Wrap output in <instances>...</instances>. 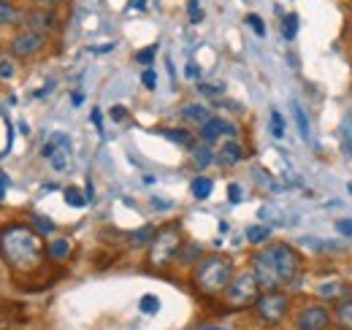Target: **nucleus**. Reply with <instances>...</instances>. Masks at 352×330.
<instances>
[{
  "label": "nucleus",
  "instance_id": "nucleus-1",
  "mask_svg": "<svg viewBox=\"0 0 352 330\" xmlns=\"http://www.w3.org/2000/svg\"><path fill=\"white\" fill-rule=\"evenodd\" d=\"M46 241L44 236L28 222H6L0 225V260L16 276H30L44 268Z\"/></svg>",
  "mask_w": 352,
  "mask_h": 330
},
{
  "label": "nucleus",
  "instance_id": "nucleus-2",
  "mask_svg": "<svg viewBox=\"0 0 352 330\" xmlns=\"http://www.w3.org/2000/svg\"><path fill=\"white\" fill-rule=\"evenodd\" d=\"M252 271H255V276H258L263 289L287 287L301 274V254H298V249H293L285 241L265 244L252 257Z\"/></svg>",
  "mask_w": 352,
  "mask_h": 330
},
{
  "label": "nucleus",
  "instance_id": "nucleus-3",
  "mask_svg": "<svg viewBox=\"0 0 352 330\" xmlns=\"http://www.w3.org/2000/svg\"><path fill=\"white\" fill-rule=\"evenodd\" d=\"M236 268L233 260L225 254H204L192 268V287L201 295H222L230 285Z\"/></svg>",
  "mask_w": 352,
  "mask_h": 330
},
{
  "label": "nucleus",
  "instance_id": "nucleus-4",
  "mask_svg": "<svg viewBox=\"0 0 352 330\" xmlns=\"http://www.w3.org/2000/svg\"><path fill=\"white\" fill-rule=\"evenodd\" d=\"M182 244H184V239H182L179 222H171V225L155 230V239H152V244H149V257H146V263H149L152 268H168L176 257H179Z\"/></svg>",
  "mask_w": 352,
  "mask_h": 330
},
{
  "label": "nucleus",
  "instance_id": "nucleus-5",
  "mask_svg": "<svg viewBox=\"0 0 352 330\" xmlns=\"http://www.w3.org/2000/svg\"><path fill=\"white\" fill-rule=\"evenodd\" d=\"M263 292L261 287V282H258V276H255V271L252 268H247V271H239V274H233V279H230V285L225 287V300L230 303V306H250V303H255L258 300V295Z\"/></svg>",
  "mask_w": 352,
  "mask_h": 330
},
{
  "label": "nucleus",
  "instance_id": "nucleus-6",
  "mask_svg": "<svg viewBox=\"0 0 352 330\" xmlns=\"http://www.w3.org/2000/svg\"><path fill=\"white\" fill-rule=\"evenodd\" d=\"M252 306L265 325H279L290 311V295L282 289H263Z\"/></svg>",
  "mask_w": 352,
  "mask_h": 330
},
{
  "label": "nucleus",
  "instance_id": "nucleus-7",
  "mask_svg": "<svg viewBox=\"0 0 352 330\" xmlns=\"http://www.w3.org/2000/svg\"><path fill=\"white\" fill-rule=\"evenodd\" d=\"M49 43V36L46 33H38V30H30V28H19L11 41H8V54L14 60H36Z\"/></svg>",
  "mask_w": 352,
  "mask_h": 330
},
{
  "label": "nucleus",
  "instance_id": "nucleus-8",
  "mask_svg": "<svg viewBox=\"0 0 352 330\" xmlns=\"http://www.w3.org/2000/svg\"><path fill=\"white\" fill-rule=\"evenodd\" d=\"M19 28H30V30H38V33H46V36H49V30L57 28V14H54V8H46V6L22 8Z\"/></svg>",
  "mask_w": 352,
  "mask_h": 330
},
{
  "label": "nucleus",
  "instance_id": "nucleus-9",
  "mask_svg": "<svg viewBox=\"0 0 352 330\" xmlns=\"http://www.w3.org/2000/svg\"><path fill=\"white\" fill-rule=\"evenodd\" d=\"M333 322V314L322 306V303H309L298 311L296 317V325L298 330H328Z\"/></svg>",
  "mask_w": 352,
  "mask_h": 330
},
{
  "label": "nucleus",
  "instance_id": "nucleus-10",
  "mask_svg": "<svg viewBox=\"0 0 352 330\" xmlns=\"http://www.w3.org/2000/svg\"><path fill=\"white\" fill-rule=\"evenodd\" d=\"M236 133H239V130H236V124L228 122L225 117H214V114L198 127V138H201L204 144H209V146H212V144H217V141L225 138V135H228V138H236Z\"/></svg>",
  "mask_w": 352,
  "mask_h": 330
},
{
  "label": "nucleus",
  "instance_id": "nucleus-11",
  "mask_svg": "<svg viewBox=\"0 0 352 330\" xmlns=\"http://www.w3.org/2000/svg\"><path fill=\"white\" fill-rule=\"evenodd\" d=\"M247 157V152H244V146L236 141V138H230V141H225L220 149L214 152V163L222 165V168H233V165H239L241 160Z\"/></svg>",
  "mask_w": 352,
  "mask_h": 330
},
{
  "label": "nucleus",
  "instance_id": "nucleus-12",
  "mask_svg": "<svg viewBox=\"0 0 352 330\" xmlns=\"http://www.w3.org/2000/svg\"><path fill=\"white\" fill-rule=\"evenodd\" d=\"M179 117H182V122L201 127V124L212 117V109H209L206 103H184V106L179 109Z\"/></svg>",
  "mask_w": 352,
  "mask_h": 330
},
{
  "label": "nucleus",
  "instance_id": "nucleus-13",
  "mask_svg": "<svg viewBox=\"0 0 352 330\" xmlns=\"http://www.w3.org/2000/svg\"><path fill=\"white\" fill-rule=\"evenodd\" d=\"M19 19H22V6H16L14 0H0V30L19 28Z\"/></svg>",
  "mask_w": 352,
  "mask_h": 330
},
{
  "label": "nucleus",
  "instance_id": "nucleus-14",
  "mask_svg": "<svg viewBox=\"0 0 352 330\" xmlns=\"http://www.w3.org/2000/svg\"><path fill=\"white\" fill-rule=\"evenodd\" d=\"M190 192H192V198L206 201V198L214 192V179H209V176H195L192 184H190Z\"/></svg>",
  "mask_w": 352,
  "mask_h": 330
},
{
  "label": "nucleus",
  "instance_id": "nucleus-15",
  "mask_svg": "<svg viewBox=\"0 0 352 330\" xmlns=\"http://www.w3.org/2000/svg\"><path fill=\"white\" fill-rule=\"evenodd\" d=\"M46 252H49V260L63 263V260H68V254H71V241H68V239H52V241L46 244Z\"/></svg>",
  "mask_w": 352,
  "mask_h": 330
},
{
  "label": "nucleus",
  "instance_id": "nucleus-16",
  "mask_svg": "<svg viewBox=\"0 0 352 330\" xmlns=\"http://www.w3.org/2000/svg\"><path fill=\"white\" fill-rule=\"evenodd\" d=\"M190 155H192V163L198 165V168H206V165L214 163V149L209 144H204V141L190 146Z\"/></svg>",
  "mask_w": 352,
  "mask_h": 330
},
{
  "label": "nucleus",
  "instance_id": "nucleus-17",
  "mask_svg": "<svg viewBox=\"0 0 352 330\" xmlns=\"http://www.w3.org/2000/svg\"><path fill=\"white\" fill-rule=\"evenodd\" d=\"M163 135L168 138V141H174V144H182V146H195V138H192V133L190 130H182V127H166L163 130Z\"/></svg>",
  "mask_w": 352,
  "mask_h": 330
},
{
  "label": "nucleus",
  "instance_id": "nucleus-18",
  "mask_svg": "<svg viewBox=\"0 0 352 330\" xmlns=\"http://www.w3.org/2000/svg\"><path fill=\"white\" fill-rule=\"evenodd\" d=\"M333 317L339 320V325H342V328L352 330V298H347V300H339V303H336Z\"/></svg>",
  "mask_w": 352,
  "mask_h": 330
},
{
  "label": "nucleus",
  "instance_id": "nucleus-19",
  "mask_svg": "<svg viewBox=\"0 0 352 330\" xmlns=\"http://www.w3.org/2000/svg\"><path fill=\"white\" fill-rule=\"evenodd\" d=\"M271 239V228L268 225H252L247 228V241L250 244H265Z\"/></svg>",
  "mask_w": 352,
  "mask_h": 330
},
{
  "label": "nucleus",
  "instance_id": "nucleus-20",
  "mask_svg": "<svg viewBox=\"0 0 352 330\" xmlns=\"http://www.w3.org/2000/svg\"><path fill=\"white\" fill-rule=\"evenodd\" d=\"M16 76V60L11 54H0V82H11Z\"/></svg>",
  "mask_w": 352,
  "mask_h": 330
},
{
  "label": "nucleus",
  "instance_id": "nucleus-21",
  "mask_svg": "<svg viewBox=\"0 0 352 330\" xmlns=\"http://www.w3.org/2000/svg\"><path fill=\"white\" fill-rule=\"evenodd\" d=\"M63 192H65V204H68V206H74V208H85V206H87L89 198L85 195V192H82V190H79V187H65Z\"/></svg>",
  "mask_w": 352,
  "mask_h": 330
},
{
  "label": "nucleus",
  "instance_id": "nucleus-22",
  "mask_svg": "<svg viewBox=\"0 0 352 330\" xmlns=\"http://www.w3.org/2000/svg\"><path fill=\"white\" fill-rule=\"evenodd\" d=\"M152 239H155V228H141V230H135L131 236V247H146V244H152Z\"/></svg>",
  "mask_w": 352,
  "mask_h": 330
},
{
  "label": "nucleus",
  "instance_id": "nucleus-23",
  "mask_svg": "<svg viewBox=\"0 0 352 330\" xmlns=\"http://www.w3.org/2000/svg\"><path fill=\"white\" fill-rule=\"evenodd\" d=\"M30 222H33V228H36L41 236H52V233H54V222H52V219H46L44 214H33V217H30Z\"/></svg>",
  "mask_w": 352,
  "mask_h": 330
},
{
  "label": "nucleus",
  "instance_id": "nucleus-24",
  "mask_svg": "<svg viewBox=\"0 0 352 330\" xmlns=\"http://www.w3.org/2000/svg\"><path fill=\"white\" fill-rule=\"evenodd\" d=\"M282 33L287 41H293L298 36V14H287L285 16V25H282Z\"/></svg>",
  "mask_w": 352,
  "mask_h": 330
},
{
  "label": "nucleus",
  "instance_id": "nucleus-25",
  "mask_svg": "<svg viewBox=\"0 0 352 330\" xmlns=\"http://www.w3.org/2000/svg\"><path fill=\"white\" fill-rule=\"evenodd\" d=\"M293 114H296V124H298V130H301V138H307L309 141V120H307V111L296 103L293 106Z\"/></svg>",
  "mask_w": 352,
  "mask_h": 330
},
{
  "label": "nucleus",
  "instance_id": "nucleus-26",
  "mask_svg": "<svg viewBox=\"0 0 352 330\" xmlns=\"http://www.w3.org/2000/svg\"><path fill=\"white\" fill-rule=\"evenodd\" d=\"M138 309H141L144 314H157V311H160V300H157L155 295H144L141 303H138Z\"/></svg>",
  "mask_w": 352,
  "mask_h": 330
},
{
  "label": "nucleus",
  "instance_id": "nucleus-27",
  "mask_svg": "<svg viewBox=\"0 0 352 330\" xmlns=\"http://www.w3.org/2000/svg\"><path fill=\"white\" fill-rule=\"evenodd\" d=\"M198 92L204 95V98H222L225 95V87L222 84H198Z\"/></svg>",
  "mask_w": 352,
  "mask_h": 330
},
{
  "label": "nucleus",
  "instance_id": "nucleus-28",
  "mask_svg": "<svg viewBox=\"0 0 352 330\" xmlns=\"http://www.w3.org/2000/svg\"><path fill=\"white\" fill-rule=\"evenodd\" d=\"M271 135L274 138H282L285 135V120H282V114L276 109L271 111Z\"/></svg>",
  "mask_w": 352,
  "mask_h": 330
},
{
  "label": "nucleus",
  "instance_id": "nucleus-29",
  "mask_svg": "<svg viewBox=\"0 0 352 330\" xmlns=\"http://www.w3.org/2000/svg\"><path fill=\"white\" fill-rule=\"evenodd\" d=\"M187 16H190V22H192V25L204 22V8H201V3H198V0H190V3H187Z\"/></svg>",
  "mask_w": 352,
  "mask_h": 330
},
{
  "label": "nucleus",
  "instance_id": "nucleus-30",
  "mask_svg": "<svg viewBox=\"0 0 352 330\" xmlns=\"http://www.w3.org/2000/svg\"><path fill=\"white\" fill-rule=\"evenodd\" d=\"M342 292H347V287H344L342 282H333V285L320 287V295H322V298H336V295H342Z\"/></svg>",
  "mask_w": 352,
  "mask_h": 330
},
{
  "label": "nucleus",
  "instance_id": "nucleus-31",
  "mask_svg": "<svg viewBox=\"0 0 352 330\" xmlns=\"http://www.w3.org/2000/svg\"><path fill=\"white\" fill-rule=\"evenodd\" d=\"M155 52H157V46H149V49H141V52L135 54V60H138L141 65H152V60H155Z\"/></svg>",
  "mask_w": 352,
  "mask_h": 330
},
{
  "label": "nucleus",
  "instance_id": "nucleus-32",
  "mask_svg": "<svg viewBox=\"0 0 352 330\" xmlns=\"http://www.w3.org/2000/svg\"><path fill=\"white\" fill-rule=\"evenodd\" d=\"M247 25L258 33V36H265V25H263V19L258 16V14H247Z\"/></svg>",
  "mask_w": 352,
  "mask_h": 330
},
{
  "label": "nucleus",
  "instance_id": "nucleus-33",
  "mask_svg": "<svg viewBox=\"0 0 352 330\" xmlns=\"http://www.w3.org/2000/svg\"><path fill=\"white\" fill-rule=\"evenodd\" d=\"M141 84H144L146 89H155V87H157V76H155V71H152V68H146V71L141 74Z\"/></svg>",
  "mask_w": 352,
  "mask_h": 330
},
{
  "label": "nucleus",
  "instance_id": "nucleus-34",
  "mask_svg": "<svg viewBox=\"0 0 352 330\" xmlns=\"http://www.w3.org/2000/svg\"><path fill=\"white\" fill-rule=\"evenodd\" d=\"M336 230H339L344 239H352V219H339V222H336Z\"/></svg>",
  "mask_w": 352,
  "mask_h": 330
},
{
  "label": "nucleus",
  "instance_id": "nucleus-35",
  "mask_svg": "<svg viewBox=\"0 0 352 330\" xmlns=\"http://www.w3.org/2000/svg\"><path fill=\"white\" fill-rule=\"evenodd\" d=\"M228 201H230V204H239V201H241V187H239V184H230V187H228Z\"/></svg>",
  "mask_w": 352,
  "mask_h": 330
},
{
  "label": "nucleus",
  "instance_id": "nucleus-36",
  "mask_svg": "<svg viewBox=\"0 0 352 330\" xmlns=\"http://www.w3.org/2000/svg\"><path fill=\"white\" fill-rule=\"evenodd\" d=\"M125 117H128L125 106H111V120H114V122H122Z\"/></svg>",
  "mask_w": 352,
  "mask_h": 330
},
{
  "label": "nucleus",
  "instance_id": "nucleus-37",
  "mask_svg": "<svg viewBox=\"0 0 352 330\" xmlns=\"http://www.w3.org/2000/svg\"><path fill=\"white\" fill-rule=\"evenodd\" d=\"M184 76H187V79H198V76H201L198 65H195V63H187V68H184Z\"/></svg>",
  "mask_w": 352,
  "mask_h": 330
},
{
  "label": "nucleus",
  "instance_id": "nucleus-38",
  "mask_svg": "<svg viewBox=\"0 0 352 330\" xmlns=\"http://www.w3.org/2000/svg\"><path fill=\"white\" fill-rule=\"evenodd\" d=\"M8 184H11V179H8V173H0V201L6 198V190H8Z\"/></svg>",
  "mask_w": 352,
  "mask_h": 330
},
{
  "label": "nucleus",
  "instance_id": "nucleus-39",
  "mask_svg": "<svg viewBox=\"0 0 352 330\" xmlns=\"http://www.w3.org/2000/svg\"><path fill=\"white\" fill-rule=\"evenodd\" d=\"M33 6H46V8H57L63 0H30Z\"/></svg>",
  "mask_w": 352,
  "mask_h": 330
},
{
  "label": "nucleus",
  "instance_id": "nucleus-40",
  "mask_svg": "<svg viewBox=\"0 0 352 330\" xmlns=\"http://www.w3.org/2000/svg\"><path fill=\"white\" fill-rule=\"evenodd\" d=\"M89 120H92V124H95L98 130H103V120H100V111H98V109L92 111V117H89Z\"/></svg>",
  "mask_w": 352,
  "mask_h": 330
},
{
  "label": "nucleus",
  "instance_id": "nucleus-41",
  "mask_svg": "<svg viewBox=\"0 0 352 330\" xmlns=\"http://www.w3.org/2000/svg\"><path fill=\"white\" fill-rule=\"evenodd\" d=\"M71 103H74V106H82V103H85V95H82V92H74V95H71Z\"/></svg>",
  "mask_w": 352,
  "mask_h": 330
},
{
  "label": "nucleus",
  "instance_id": "nucleus-42",
  "mask_svg": "<svg viewBox=\"0 0 352 330\" xmlns=\"http://www.w3.org/2000/svg\"><path fill=\"white\" fill-rule=\"evenodd\" d=\"M6 325H8V320H6V309L0 306V330L6 328Z\"/></svg>",
  "mask_w": 352,
  "mask_h": 330
},
{
  "label": "nucleus",
  "instance_id": "nucleus-43",
  "mask_svg": "<svg viewBox=\"0 0 352 330\" xmlns=\"http://www.w3.org/2000/svg\"><path fill=\"white\" fill-rule=\"evenodd\" d=\"M347 60H350V65H352V41L347 43Z\"/></svg>",
  "mask_w": 352,
  "mask_h": 330
},
{
  "label": "nucleus",
  "instance_id": "nucleus-44",
  "mask_svg": "<svg viewBox=\"0 0 352 330\" xmlns=\"http://www.w3.org/2000/svg\"><path fill=\"white\" fill-rule=\"evenodd\" d=\"M198 330H220V328H198Z\"/></svg>",
  "mask_w": 352,
  "mask_h": 330
},
{
  "label": "nucleus",
  "instance_id": "nucleus-45",
  "mask_svg": "<svg viewBox=\"0 0 352 330\" xmlns=\"http://www.w3.org/2000/svg\"><path fill=\"white\" fill-rule=\"evenodd\" d=\"M350 16H352V0H350Z\"/></svg>",
  "mask_w": 352,
  "mask_h": 330
}]
</instances>
